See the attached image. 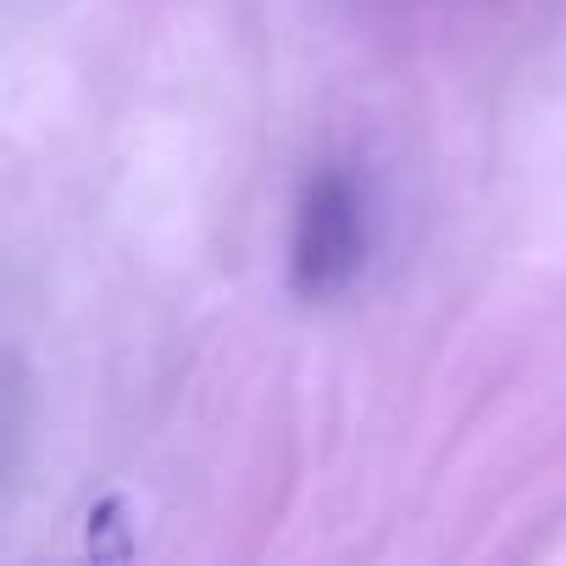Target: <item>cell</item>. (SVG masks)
I'll list each match as a JSON object with an SVG mask.
<instances>
[{
	"label": "cell",
	"instance_id": "obj_1",
	"mask_svg": "<svg viewBox=\"0 0 566 566\" xmlns=\"http://www.w3.org/2000/svg\"><path fill=\"white\" fill-rule=\"evenodd\" d=\"M367 261V200L345 167H317L301 184L290 228V283L301 301L345 295Z\"/></svg>",
	"mask_w": 566,
	"mask_h": 566
}]
</instances>
